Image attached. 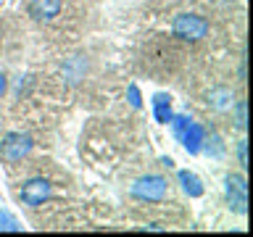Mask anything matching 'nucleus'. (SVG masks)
<instances>
[{"instance_id":"15","label":"nucleus","mask_w":253,"mask_h":237,"mask_svg":"<svg viewBox=\"0 0 253 237\" xmlns=\"http://www.w3.org/2000/svg\"><path fill=\"white\" fill-rule=\"evenodd\" d=\"M240 163H243V166H248V156H245V140L240 142Z\"/></svg>"},{"instance_id":"4","label":"nucleus","mask_w":253,"mask_h":237,"mask_svg":"<svg viewBox=\"0 0 253 237\" xmlns=\"http://www.w3.org/2000/svg\"><path fill=\"white\" fill-rule=\"evenodd\" d=\"M19 198H21V203H27V205H40L42 200L50 198V182H47V179H29V182H24V187L19 190Z\"/></svg>"},{"instance_id":"8","label":"nucleus","mask_w":253,"mask_h":237,"mask_svg":"<svg viewBox=\"0 0 253 237\" xmlns=\"http://www.w3.org/2000/svg\"><path fill=\"white\" fill-rule=\"evenodd\" d=\"M153 114H156V121L158 124L171 121V98L166 92H156V98H153Z\"/></svg>"},{"instance_id":"1","label":"nucleus","mask_w":253,"mask_h":237,"mask_svg":"<svg viewBox=\"0 0 253 237\" xmlns=\"http://www.w3.org/2000/svg\"><path fill=\"white\" fill-rule=\"evenodd\" d=\"M171 32L177 35L179 40H190V42H198L209 35V21L203 16H195V13H179L171 24Z\"/></svg>"},{"instance_id":"14","label":"nucleus","mask_w":253,"mask_h":237,"mask_svg":"<svg viewBox=\"0 0 253 237\" xmlns=\"http://www.w3.org/2000/svg\"><path fill=\"white\" fill-rule=\"evenodd\" d=\"M237 126L245 129V103H237Z\"/></svg>"},{"instance_id":"16","label":"nucleus","mask_w":253,"mask_h":237,"mask_svg":"<svg viewBox=\"0 0 253 237\" xmlns=\"http://www.w3.org/2000/svg\"><path fill=\"white\" fill-rule=\"evenodd\" d=\"M3 92H5V77L0 74V95H3Z\"/></svg>"},{"instance_id":"2","label":"nucleus","mask_w":253,"mask_h":237,"mask_svg":"<svg viewBox=\"0 0 253 237\" xmlns=\"http://www.w3.org/2000/svg\"><path fill=\"white\" fill-rule=\"evenodd\" d=\"M29 150H32V137L29 134H21V132L5 134V140L0 142V158H3L5 163L21 161L24 156H29Z\"/></svg>"},{"instance_id":"7","label":"nucleus","mask_w":253,"mask_h":237,"mask_svg":"<svg viewBox=\"0 0 253 237\" xmlns=\"http://www.w3.org/2000/svg\"><path fill=\"white\" fill-rule=\"evenodd\" d=\"M203 137H206V132H203V126L201 124H187V129L182 132V142H185V150L187 153H198V150L203 148Z\"/></svg>"},{"instance_id":"5","label":"nucleus","mask_w":253,"mask_h":237,"mask_svg":"<svg viewBox=\"0 0 253 237\" xmlns=\"http://www.w3.org/2000/svg\"><path fill=\"white\" fill-rule=\"evenodd\" d=\"M227 198H229V203H232V208L237 213H245V205H248V187H245L243 177H235V174L227 177Z\"/></svg>"},{"instance_id":"11","label":"nucleus","mask_w":253,"mask_h":237,"mask_svg":"<svg viewBox=\"0 0 253 237\" xmlns=\"http://www.w3.org/2000/svg\"><path fill=\"white\" fill-rule=\"evenodd\" d=\"M0 229H3V232H19L21 224H19L13 216H8V213L0 211Z\"/></svg>"},{"instance_id":"12","label":"nucleus","mask_w":253,"mask_h":237,"mask_svg":"<svg viewBox=\"0 0 253 237\" xmlns=\"http://www.w3.org/2000/svg\"><path fill=\"white\" fill-rule=\"evenodd\" d=\"M174 121V134H177V137H182V132L187 129V124H190V118L187 116H177V118H171Z\"/></svg>"},{"instance_id":"9","label":"nucleus","mask_w":253,"mask_h":237,"mask_svg":"<svg viewBox=\"0 0 253 237\" xmlns=\"http://www.w3.org/2000/svg\"><path fill=\"white\" fill-rule=\"evenodd\" d=\"M179 182H182V187H185V193L190 198H201L203 195V182L198 179L193 171H179Z\"/></svg>"},{"instance_id":"6","label":"nucleus","mask_w":253,"mask_h":237,"mask_svg":"<svg viewBox=\"0 0 253 237\" xmlns=\"http://www.w3.org/2000/svg\"><path fill=\"white\" fill-rule=\"evenodd\" d=\"M61 13V0H32L29 3V16L37 21H50Z\"/></svg>"},{"instance_id":"13","label":"nucleus","mask_w":253,"mask_h":237,"mask_svg":"<svg viewBox=\"0 0 253 237\" xmlns=\"http://www.w3.org/2000/svg\"><path fill=\"white\" fill-rule=\"evenodd\" d=\"M126 95H129V106H132V108H140V106H142V100H140V90H137L134 84H129Z\"/></svg>"},{"instance_id":"10","label":"nucleus","mask_w":253,"mask_h":237,"mask_svg":"<svg viewBox=\"0 0 253 237\" xmlns=\"http://www.w3.org/2000/svg\"><path fill=\"white\" fill-rule=\"evenodd\" d=\"M229 100H232V92H229L227 87H219V90H213L209 95V103H211L213 108H227Z\"/></svg>"},{"instance_id":"3","label":"nucleus","mask_w":253,"mask_h":237,"mask_svg":"<svg viewBox=\"0 0 253 237\" xmlns=\"http://www.w3.org/2000/svg\"><path fill=\"white\" fill-rule=\"evenodd\" d=\"M132 195L137 200H148V203H156V200H164L166 195V179L164 177H142L132 185Z\"/></svg>"}]
</instances>
